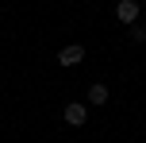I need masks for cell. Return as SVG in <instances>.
<instances>
[{
    "instance_id": "cell-2",
    "label": "cell",
    "mask_w": 146,
    "mask_h": 143,
    "mask_svg": "<svg viewBox=\"0 0 146 143\" xmlns=\"http://www.w3.org/2000/svg\"><path fill=\"white\" fill-rule=\"evenodd\" d=\"M62 120H66L69 128H81V124L88 120V105H66L62 108Z\"/></svg>"
},
{
    "instance_id": "cell-5",
    "label": "cell",
    "mask_w": 146,
    "mask_h": 143,
    "mask_svg": "<svg viewBox=\"0 0 146 143\" xmlns=\"http://www.w3.org/2000/svg\"><path fill=\"white\" fill-rule=\"evenodd\" d=\"M131 39H135V43H146V27H142V23H135V27H131Z\"/></svg>"
},
{
    "instance_id": "cell-1",
    "label": "cell",
    "mask_w": 146,
    "mask_h": 143,
    "mask_svg": "<svg viewBox=\"0 0 146 143\" xmlns=\"http://www.w3.org/2000/svg\"><path fill=\"white\" fill-rule=\"evenodd\" d=\"M139 12H142L139 0H119V4H115V19L127 23V27H135V23H139Z\"/></svg>"
},
{
    "instance_id": "cell-4",
    "label": "cell",
    "mask_w": 146,
    "mask_h": 143,
    "mask_svg": "<svg viewBox=\"0 0 146 143\" xmlns=\"http://www.w3.org/2000/svg\"><path fill=\"white\" fill-rule=\"evenodd\" d=\"M108 97H111V93H108V85H100V81H92V85H88V105H108Z\"/></svg>"
},
{
    "instance_id": "cell-3",
    "label": "cell",
    "mask_w": 146,
    "mask_h": 143,
    "mask_svg": "<svg viewBox=\"0 0 146 143\" xmlns=\"http://www.w3.org/2000/svg\"><path fill=\"white\" fill-rule=\"evenodd\" d=\"M81 58H85V46H81V43H66L58 50V62H62V66H77Z\"/></svg>"
}]
</instances>
